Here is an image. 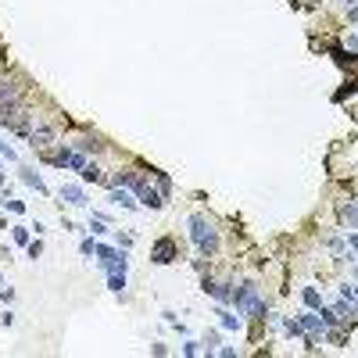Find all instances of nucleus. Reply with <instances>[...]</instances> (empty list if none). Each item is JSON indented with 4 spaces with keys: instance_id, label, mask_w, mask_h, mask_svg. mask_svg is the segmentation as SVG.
<instances>
[{
    "instance_id": "obj_6",
    "label": "nucleus",
    "mask_w": 358,
    "mask_h": 358,
    "mask_svg": "<svg viewBox=\"0 0 358 358\" xmlns=\"http://www.w3.org/2000/svg\"><path fill=\"white\" fill-rule=\"evenodd\" d=\"M22 179H25V183H29V187L36 190V194H47V187H43V179H40V176H36V172H29V169H25V172H22Z\"/></svg>"
},
{
    "instance_id": "obj_1",
    "label": "nucleus",
    "mask_w": 358,
    "mask_h": 358,
    "mask_svg": "<svg viewBox=\"0 0 358 358\" xmlns=\"http://www.w3.org/2000/svg\"><path fill=\"white\" fill-rule=\"evenodd\" d=\"M190 236H194V244H197L201 254H215L218 251V233H215L212 218L194 215V218H190Z\"/></svg>"
},
{
    "instance_id": "obj_13",
    "label": "nucleus",
    "mask_w": 358,
    "mask_h": 358,
    "mask_svg": "<svg viewBox=\"0 0 358 358\" xmlns=\"http://www.w3.org/2000/svg\"><path fill=\"white\" fill-rule=\"evenodd\" d=\"M40 251H43V244H40V240L29 244V258H40Z\"/></svg>"
},
{
    "instance_id": "obj_14",
    "label": "nucleus",
    "mask_w": 358,
    "mask_h": 358,
    "mask_svg": "<svg viewBox=\"0 0 358 358\" xmlns=\"http://www.w3.org/2000/svg\"><path fill=\"white\" fill-rule=\"evenodd\" d=\"M90 229H93V233H108V226L100 222V218H93V222H90Z\"/></svg>"
},
{
    "instance_id": "obj_2",
    "label": "nucleus",
    "mask_w": 358,
    "mask_h": 358,
    "mask_svg": "<svg viewBox=\"0 0 358 358\" xmlns=\"http://www.w3.org/2000/svg\"><path fill=\"white\" fill-rule=\"evenodd\" d=\"M233 305L240 311H247V315H254V319H265V305L258 301V290H254L251 283H244V287L233 290Z\"/></svg>"
},
{
    "instance_id": "obj_7",
    "label": "nucleus",
    "mask_w": 358,
    "mask_h": 358,
    "mask_svg": "<svg viewBox=\"0 0 358 358\" xmlns=\"http://www.w3.org/2000/svg\"><path fill=\"white\" fill-rule=\"evenodd\" d=\"M305 305H308V308H323V297H319V290H311V287L305 290Z\"/></svg>"
},
{
    "instance_id": "obj_9",
    "label": "nucleus",
    "mask_w": 358,
    "mask_h": 358,
    "mask_svg": "<svg viewBox=\"0 0 358 358\" xmlns=\"http://www.w3.org/2000/svg\"><path fill=\"white\" fill-rule=\"evenodd\" d=\"M111 201H118V204H125V208H133V201H129V194H125V190H115Z\"/></svg>"
},
{
    "instance_id": "obj_4",
    "label": "nucleus",
    "mask_w": 358,
    "mask_h": 358,
    "mask_svg": "<svg viewBox=\"0 0 358 358\" xmlns=\"http://www.w3.org/2000/svg\"><path fill=\"white\" fill-rule=\"evenodd\" d=\"M15 108H18V93L7 86V82H0V115H4V111H15Z\"/></svg>"
},
{
    "instance_id": "obj_5",
    "label": "nucleus",
    "mask_w": 358,
    "mask_h": 358,
    "mask_svg": "<svg viewBox=\"0 0 358 358\" xmlns=\"http://www.w3.org/2000/svg\"><path fill=\"white\" fill-rule=\"evenodd\" d=\"M61 201H68V204L82 208V204H86V194H82L79 187H61Z\"/></svg>"
},
{
    "instance_id": "obj_12",
    "label": "nucleus",
    "mask_w": 358,
    "mask_h": 358,
    "mask_svg": "<svg viewBox=\"0 0 358 358\" xmlns=\"http://www.w3.org/2000/svg\"><path fill=\"white\" fill-rule=\"evenodd\" d=\"M0 154H4V158H7V161H15V151H11V147H7V143H4V136H0Z\"/></svg>"
},
{
    "instance_id": "obj_10",
    "label": "nucleus",
    "mask_w": 358,
    "mask_h": 358,
    "mask_svg": "<svg viewBox=\"0 0 358 358\" xmlns=\"http://www.w3.org/2000/svg\"><path fill=\"white\" fill-rule=\"evenodd\" d=\"M15 240H18V244H29V229H25V226H15Z\"/></svg>"
},
{
    "instance_id": "obj_11",
    "label": "nucleus",
    "mask_w": 358,
    "mask_h": 358,
    "mask_svg": "<svg viewBox=\"0 0 358 358\" xmlns=\"http://www.w3.org/2000/svg\"><path fill=\"white\" fill-rule=\"evenodd\" d=\"M222 326L226 329H240V319H236V315H222Z\"/></svg>"
},
{
    "instance_id": "obj_3",
    "label": "nucleus",
    "mask_w": 358,
    "mask_h": 358,
    "mask_svg": "<svg viewBox=\"0 0 358 358\" xmlns=\"http://www.w3.org/2000/svg\"><path fill=\"white\" fill-rule=\"evenodd\" d=\"M151 258L158 262V265H169L172 258H176V240L172 236H161L158 244H154V251H151Z\"/></svg>"
},
{
    "instance_id": "obj_8",
    "label": "nucleus",
    "mask_w": 358,
    "mask_h": 358,
    "mask_svg": "<svg viewBox=\"0 0 358 358\" xmlns=\"http://www.w3.org/2000/svg\"><path fill=\"white\" fill-rule=\"evenodd\" d=\"M82 179H86V183H97V179H100V169L86 161V169H82Z\"/></svg>"
}]
</instances>
